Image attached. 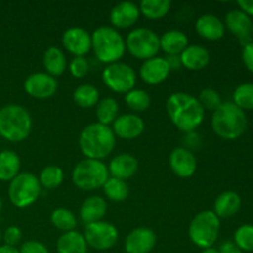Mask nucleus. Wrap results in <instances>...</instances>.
I'll return each mask as SVG.
<instances>
[{
	"instance_id": "f257e3e1",
	"label": "nucleus",
	"mask_w": 253,
	"mask_h": 253,
	"mask_svg": "<svg viewBox=\"0 0 253 253\" xmlns=\"http://www.w3.org/2000/svg\"><path fill=\"white\" fill-rule=\"evenodd\" d=\"M166 109L173 125L185 133L194 132L203 124L205 110L195 96L178 91L169 95Z\"/></svg>"
},
{
	"instance_id": "f03ea898",
	"label": "nucleus",
	"mask_w": 253,
	"mask_h": 253,
	"mask_svg": "<svg viewBox=\"0 0 253 253\" xmlns=\"http://www.w3.org/2000/svg\"><path fill=\"white\" fill-rule=\"evenodd\" d=\"M115 137L113 128L109 126L99 123L89 124L79 135V147L86 158L101 161L115 148Z\"/></svg>"
},
{
	"instance_id": "7ed1b4c3",
	"label": "nucleus",
	"mask_w": 253,
	"mask_h": 253,
	"mask_svg": "<svg viewBox=\"0 0 253 253\" xmlns=\"http://www.w3.org/2000/svg\"><path fill=\"white\" fill-rule=\"evenodd\" d=\"M211 127L224 140H237L247 128V116L232 101L222 103L211 116Z\"/></svg>"
},
{
	"instance_id": "20e7f679",
	"label": "nucleus",
	"mask_w": 253,
	"mask_h": 253,
	"mask_svg": "<svg viewBox=\"0 0 253 253\" xmlns=\"http://www.w3.org/2000/svg\"><path fill=\"white\" fill-rule=\"evenodd\" d=\"M91 49L96 59L109 66L119 62L125 54V40L114 27L100 26L91 35Z\"/></svg>"
},
{
	"instance_id": "39448f33",
	"label": "nucleus",
	"mask_w": 253,
	"mask_h": 253,
	"mask_svg": "<svg viewBox=\"0 0 253 253\" xmlns=\"http://www.w3.org/2000/svg\"><path fill=\"white\" fill-rule=\"evenodd\" d=\"M32 119L27 109L10 104L0 109V136L10 142H21L29 137Z\"/></svg>"
},
{
	"instance_id": "423d86ee",
	"label": "nucleus",
	"mask_w": 253,
	"mask_h": 253,
	"mask_svg": "<svg viewBox=\"0 0 253 253\" xmlns=\"http://www.w3.org/2000/svg\"><path fill=\"white\" fill-rule=\"evenodd\" d=\"M219 232L220 219L211 210L199 212L192 220L188 229L190 241L202 250L214 246L219 237Z\"/></svg>"
},
{
	"instance_id": "0eeeda50",
	"label": "nucleus",
	"mask_w": 253,
	"mask_h": 253,
	"mask_svg": "<svg viewBox=\"0 0 253 253\" xmlns=\"http://www.w3.org/2000/svg\"><path fill=\"white\" fill-rule=\"evenodd\" d=\"M108 179V167L103 161L99 160H82L77 163L72 172L74 185L82 190H95L98 188H103Z\"/></svg>"
},
{
	"instance_id": "6e6552de",
	"label": "nucleus",
	"mask_w": 253,
	"mask_h": 253,
	"mask_svg": "<svg viewBox=\"0 0 253 253\" xmlns=\"http://www.w3.org/2000/svg\"><path fill=\"white\" fill-rule=\"evenodd\" d=\"M125 44L131 56L143 61L157 57L161 49L160 36L147 27H137L128 32Z\"/></svg>"
},
{
	"instance_id": "1a4fd4ad",
	"label": "nucleus",
	"mask_w": 253,
	"mask_h": 253,
	"mask_svg": "<svg viewBox=\"0 0 253 253\" xmlns=\"http://www.w3.org/2000/svg\"><path fill=\"white\" fill-rule=\"evenodd\" d=\"M39 178L32 173H19L9 185V199L16 208H27L41 195Z\"/></svg>"
},
{
	"instance_id": "9d476101",
	"label": "nucleus",
	"mask_w": 253,
	"mask_h": 253,
	"mask_svg": "<svg viewBox=\"0 0 253 253\" xmlns=\"http://www.w3.org/2000/svg\"><path fill=\"white\" fill-rule=\"evenodd\" d=\"M101 79L110 90L119 94H127L135 89L136 72L128 64L116 62L104 68Z\"/></svg>"
},
{
	"instance_id": "9b49d317",
	"label": "nucleus",
	"mask_w": 253,
	"mask_h": 253,
	"mask_svg": "<svg viewBox=\"0 0 253 253\" xmlns=\"http://www.w3.org/2000/svg\"><path fill=\"white\" fill-rule=\"evenodd\" d=\"M88 247L96 251H106L113 249L119 239V231L113 224L105 221H98L85 225L83 234Z\"/></svg>"
},
{
	"instance_id": "f8f14e48",
	"label": "nucleus",
	"mask_w": 253,
	"mask_h": 253,
	"mask_svg": "<svg viewBox=\"0 0 253 253\" xmlns=\"http://www.w3.org/2000/svg\"><path fill=\"white\" fill-rule=\"evenodd\" d=\"M24 89L32 98L44 100L56 94L58 89V82L54 77L44 72H37V73L30 74L25 79Z\"/></svg>"
},
{
	"instance_id": "ddd939ff",
	"label": "nucleus",
	"mask_w": 253,
	"mask_h": 253,
	"mask_svg": "<svg viewBox=\"0 0 253 253\" xmlns=\"http://www.w3.org/2000/svg\"><path fill=\"white\" fill-rule=\"evenodd\" d=\"M62 43L74 57H84L91 49V35L83 27H69L63 32Z\"/></svg>"
},
{
	"instance_id": "4468645a",
	"label": "nucleus",
	"mask_w": 253,
	"mask_h": 253,
	"mask_svg": "<svg viewBox=\"0 0 253 253\" xmlns=\"http://www.w3.org/2000/svg\"><path fill=\"white\" fill-rule=\"evenodd\" d=\"M157 236L148 227H137L125 240L126 253H150L155 249Z\"/></svg>"
},
{
	"instance_id": "2eb2a0df",
	"label": "nucleus",
	"mask_w": 253,
	"mask_h": 253,
	"mask_svg": "<svg viewBox=\"0 0 253 253\" xmlns=\"http://www.w3.org/2000/svg\"><path fill=\"white\" fill-rule=\"evenodd\" d=\"M169 166L179 178H189L197 170V158L187 147H177L170 152Z\"/></svg>"
},
{
	"instance_id": "dca6fc26",
	"label": "nucleus",
	"mask_w": 253,
	"mask_h": 253,
	"mask_svg": "<svg viewBox=\"0 0 253 253\" xmlns=\"http://www.w3.org/2000/svg\"><path fill=\"white\" fill-rule=\"evenodd\" d=\"M145 131V121L136 114H124L113 123V132L124 140H133Z\"/></svg>"
},
{
	"instance_id": "f3484780",
	"label": "nucleus",
	"mask_w": 253,
	"mask_h": 253,
	"mask_svg": "<svg viewBox=\"0 0 253 253\" xmlns=\"http://www.w3.org/2000/svg\"><path fill=\"white\" fill-rule=\"evenodd\" d=\"M227 29L245 44L250 43L252 37L253 22L251 17L241 10H231L225 16V24Z\"/></svg>"
},
{
	"instance_id": "a211bd4d",
	"label": "nucleus",
	"mask_w": 253,
	"mask_h": 253,
	"mask_svg": "<svg viewBox=\"0 0 253 253\" xmlns=\"http://www.w3.org/2000/svg\"><path fill=\"white\" fill-rule=\"evenodd\" d=\"M170 68L163 57H153L147 59L140 67V77L145 83L157 85L168 78Z\"/></svg>"
},
{
	"instance_id": "6ab92c4d",
	"label": "nucleus",
	"mask_w": 253,
	"mask_h": 253,
	"mask_svg": "<svg viewBox=\"0 0 253 253\" xmlns=\"http://www.w3.org/2000/svg\"><path fill=\"white\" fill-rule=\"evenodd\" d=\"M140 14V7L135 2H119L111 9L110 22L114 29H128L137 22Z\"/></svg>"
},
{
	"instance_id": "aec40b11",
	"label": "nucleus",
	"mask_w": 253,
	"mask_h": 253,
	"mask_svg": "<svg viewBox=\"0 0 253 253\" xmlns=\"http://www.w3.org/2000/svg\"><path fill=\"white\" fill-rule=\"evenodd\" d=\"M138 169V162L135 156L130 153H120L111 158L108 166L109 174L116 179L127 180L136 174Z\"/></svg>"
},
{
	"instance_id": "412c9836",
	"label": "nucleus",
	"mask_w": 253,
	"mask_h": 253,
	"mask_svg": "<svg viewBox=\"0 0 253 253\" xmlns=\"http://www.w3.org/2000/svg\"><path fill=\"white\" fill-rule=\"evenodd\" d=\"M195 30L200 37L209 41H217L225 35L224 22L212 14H204L198 17Z\"/></svg>"
},
{
	"instance_id": "4be33fe9",
	"label": "nucleus",
	"mask_w": 253,
	"mask_h": 253,
	"mask_svg": "<svg viewBox=\"0 0 253 253\" xmlns=\"http://www.w3.org/2000/svg\"><path fill=\"white\" fill-rule=\"evenodd\" d=\"M106 210H108L106 200L98 195H91L86 198L81 205L79 216L85 225L94 224V222L101 221V219L105 216Z\"/></svg>"
},
{
	"instance_id": "5701e85b",
	"label": "nucleus",
	"mask_w": 253,
	"mask_h": 253,
	"mask_svg": "<svg viewBox=\"0 0 253 253\" xmlns=\"http://www.w3.org/2000/svg\"><path fill=\"white\" fill-rule=\"evenodd\" d=\"M241 209V197L236 192L226 190L217 195L214 203V212L219 219H229Z\"/></svg>"
},
{
	"instance_id": "b1692460",
	"label": "nucleus",
	"mask_w": 253,
	"mask_h": 253,
	"mask_svg": "<svg viewBox=\"0 0 253 253\" xmlns=\"http://www.w3.org/2000/svg\"><path fill=\"white\" fill-rule=\"evenodd\" d=\"M179 56L182 67H185L189 71H200L205 68L210 62L209 51L200 44L188 46Z\"/></svg>"
},
{
	"instance_id": "393cba45",
	"label": "nucleus",
	"mask_w": 253,
	"mask_h": 253,
	"mask_svg": "<svg viewBox=\"0 0 253 253\" xmlns=\"http://www.w3.org/2000/svg\"><path fill=\"white\" fill-rule=\"evenodd\" d=\"M161 49L168 56L180 54L189 44H188V36L179 30H169L165 32L160 37Z\"/></svg>"
},
{
	"instance_id": "a878e982",
	"label": "nucleus",
	"mask_w": 253,
	"mask_h": 253,
	"mask_svg": "<svg viewBox=\"0 0 253 253\" xmlns=\"http://www.w3.org/2000/svg\"><path fill=\"white\" fill-rule=\"evenodd\" d=\"M58 253H88V245L83 234L78 231L64 232L57 240Z\"/></svg>"
},
{
	"instance_id": "bb28decb",
	"label": "nucleus",
	"mask_w": 253,
	"mask_h": 253,
	"mask_svg": "<svg viewBox=\"0 0 253 253\" xmlns=\"http://www.w3.org/2000/svg\"><path fill=\"white\" fill-rule=\"evenodd\" d=\"M43 67L46 73L54 78L62 76L67 67V59L63 51L57 46L48 47L43 54Z\"/></svg>"
},
{
	"instance_id": "cd10ccee",
	"label": "nucleus",
	"mask_w": 253,
	"mask_h": 253,
	"mask_svg": "<svg viewBox=\"0 0 253 253\" xmlns=\"http://www.w3.org/2000/svg\"><path fill=\"white\" fill-rule=\"evenodd\" d=\"M20 157L16 152L5 150L0 152V180L2 182H11L19 174Z\"/></svg>"
},
{
	"instance_id": "c85d7f7f",
	"label": "nucleus",
	"mask_w": 253,
	"mask_h": 253,
	"mask_svg": "<svg viewBox=\"0 0 253 253\" xmlns=\"http://www.w3.org/2000/svg\"><path fill=\"white\" fill-rule=\"evenodd\" d=\"M169 0H143L140 4V12L150 20H160L170 10Z\"/></svg>"
},
{
	"instance_id": "c756f323",
	"label": "nucleus",
	"mask_w": 253,
	"mask_h": 253,
	"mask_svg": "<svg viewBox=\"0 0 253 253\" xmlns=\"http://www.w3.org/2000/svg\"><path fill=\"white\" fill-rule=\"evenodd\" d=\"M99 90L91 84H82L73 91V100L78 106L89 109L99 103Z\"/></svg>"
},
{
	"instance_id": "7c9ffc66",
	"label": "nucleus",
	"mask_w": 253,
	"mask_h": 253,
	"mask_svg": "<svg viewBox=\"0 0 253 253\" xmlns=\"http://www.w3.org/2000/svg\"><path fill=\"white\" fill-rule=\"evenodd\" d=\"M96 119L99 124L109 126L113 124L119 115V104L114 98H104L96 104Z\"/></svg>"
},
{
	"instance_id": "2f4dec72",
	"label": "nucleus",
	"mask_w": 253,
	"mask_h": 253,
	"mask_svg": "<svg viewBox=\"0 0 253 253\" xmlns=\"http://www.w3.org/2000/svg\"><path fill=\"white\" fill-rule=\"evenodd\" d=\"M51 222L54 227L64 232L74 231L77 227V219L73 212L67 208H57L51 214Z\"/></svg>"
},
{
	"instance_id": "473e14b6",
	"label": "nucleus",
	"mask_w": 253,
	"mask_h": 253,
	"mask_svg": "<svg viewBox=\"0 0 253 253\" xmlns=\"http://www.w3.org/2000/svg\"><path fill=\"white\" fill-rule=\"evenodd\" d=\"M104 194L106 198L113 202H124L128 197V187L125 180L116 179V178L109 177L105 184L103 185Z\"/></svg>"
},
{
	"instance_id": "72a5a7b5",
	"label": "nucleus",
	"mask_w": 253,
	"mask_h": 253,
	"mask_svg": "<svg viewBox=\"0 0 253 253\" xmlns=\"http://www.w3.org/2000/svg\"><path fill=\"white\" fill-rule=\"evenodd\" d=\"M64 173L58 166H47L41 170L39 175V182L41 187L46 189H56L62 184Z\"/></svg>"
},
{
	"instance_id": "f704fd0d",
	"label": "nucleus",
	"mask_w": 253,
	"mask_h": 253,
	"mask_svg": "<svg viewBox=\"0 0 253 253\" xmlns=\"http://www.w3.org/2000/svg\"><path fill=\"white\" fill-rule=\"evenodd\" d=\"M125 103L131 110L136 111V113H141V111H146L151 105V98L148 93L141 89H132L125 94Z\"/></svg>"
},
{
	"instance_id": "c9c22d12",
	"label": "nucleus",
	"mask_w": 253,
	"mask_h": 253,
	"mask_svg": "<svg viewBox=\"0 0 253 253\" xmlns=\"http://www.w3.org/2000/svg\"><path fill=\"white\" fill-rule=\"evenodd\" d=\"M241 110H253V83L240 84L234 91V101Z\"/></svg>"
},
{
	"instance_id": "e433bc0d",
	"label": "nucleus",
	"mask_w": 253,
	"mask_h": 253,
	"mask_svg": "<svg viewBox=\"0 0 253 253\" xmlns=\"http://www.w3.org/2000/svg\"><path fill=\"white\" fill-rule=\"evenodd\" d=\"M235 244L242 252H253V225H241L235 231Z\"/></svg>"
},
{
	"instance_id": "4c0bfd02",
	"label": "nucleus",
	"mask_w": 253,
	"mask_h": 253,
	"mask_svg": "<svg viewBox=\"0 0 253 253\" xmlns=\"http://www.w3.org/2000/svg\"><path fill=\"white\" fill-rule=\"evenodd\" d=\"M198 100H199L200 105L203 106L204 110L207 109V110H211L212 113L222 104L221 95L212 88L203 89L200 91Z\"/></svg>"
},
{
	"instance_id": "58836bf2",
	"label": "nucleus",
	"mask_w": 253,
	"mask_h": 253,
	"mask_svg": "<svg viewBox=\"0 0 253 253\" xmlns=\"http://www.w3.org/2000/svg\"><path fill=\"white\" fill-rule=\"evenodd\" d=\"M69 72L74 78H84L89 72V63L84 57H74L69 63Z\"/></svg>"
},
{
	"instance_id": "ea45409f",
	"label": "nucleus",
	"mask_w": 253,
	"mask_h": 253,
	"mask_svg": "<svg viewBox=\"0 0 253 253\" xmlns=\"http://www.w3.org/2000/svg\"><path fill=\"white\" fill-rule=\"evenodd\" d=\"M22 239V232L21 230L19 229L17 226H9L2 234V240H4L5 245L6 246H11V247H16L17 245L21 242Z\"/></svg>"
},
{
	"instance_id": "a19ab883",
	"label": "nucleus",
	"mask_w": 253,
	"mask_h": 253,
	"mask_svg": "<svg viewBox=\"0 0 253 253\" xmlns=\"http://www.w3.org/2000/svg\"><path fill=\"white\" fill-rule=\"evenodd\" d=\"M19 253H49L46 245H43L40 241L30 240V241L24 242L20 247Z\"/></svg>"
},
{
	"instance_id": "79ce46f5",
	"label": "nucleus",
	"mask_w": 253,
	"mask_h": 253,
	"mask_svg": "<svg viewBox=\"0 0 253 253\" xmlns=\"http://www.w3.org/2000/svg\"><path fill=\"white\" fill-rule=\"evenodd\" d=\"M242 61L246 68L253 73V42L245 44L242 49Z\"/></svg>"
},
{
	"instance_id": "37998d69",
	"label": "nucleus",
	"mask_w": 253,
	"mask_h": 253,
	"mask_svg": "<svg viewBox=\"0 0 253 253\" xmlns=\"http://www.w3.org/2000/svg\"><path fill=\"white\" fill-rule=\"evenodd\" d=\"M219 253H242L234 241H225L220 245Z\"/></svg>"
},
{
	"instance_id": "c03bdc74",
	"label": "nucleus",
	"mask_w": 253,
	"mask_h": 253,
	"mask_svg": "<svg viewBox=\"0 0 253 253\" xmlns=\"http://www.w3.org/2000/svg\"><path fill=\"white\" fill-rule=\"evenodd\" d=\"M166 61H167L168 66H169L170 71H178L182 67V62H180V56L179 54H173V56H167L166 57Z\"/></svg>"
},
{
	"instance_id": "a18cd8bd",
	"label": "nucleus",
	"mask_w": 253,
	"mask_h": 253,
	"mask_svg": "<svg viewBox=\"0 0 253 253\" xmlns=\"http://www.w3.org/2000/svg\"><path fill=\"white\" fill-rule=\"evenodd\" d=\"M237 5L241 11L249 15L250 17L253 16V0H239Z\"/></svg>"
},
{
	"instance_id": "49530a36",
	"label": "nucleus",
	"mask_w": 253,
	"mask_h": 253,
	"mask_svg": "<svg viewBox=\"0 0 253 253\" xmlns=\"http://www.w3.org/2000/svg\"><path fill=\"white\" fill-rule=\"evenodd\" d=\"M0 253H19V250L16 247L2 245V246H0Z\"/></svg>"
},
{
	"instance_id": "de8ad7c7",
	"label": "nucleus",
	"mask_w": 253,
	"mask_h": 253,
	"mask_svg": "<svg viewBox=\"0 0 253 253\" xmlns=\"http://www.w3.org/2000/svg\"><path fill=\"white\" fill-rule=\"evenodd\" d=\"M202 253H219V250L214 249V247H209V249L203 250Z\"/></svg>"
},
{
	"instance_id": "09e8293b",
	"label": "nucleus",
	"mask_w": 253,
	"mask_h": 253,
	"mask_svg": "<svg viewBox=\"0 0 253 253\" xmlns=\"http://www.w3.org/2000/svg\"><path fill=\"white\" fill-rule=\"evenodd\" d=\"M1 207H2V203H1V198H0V211H1Z\"/></svg>"
},
{
	"instance_id": "8fccbe9b",
	"label": "nucleus",
	"mask_w": 253,
	"mask_h": 253,
	"mask_svg": "<svg viewBox=\"0 0 253 253\" xmlns=\"http://www.w3.org/2000/svg\"><path fill=\"white\" fill-rule=\"evenodd\" d=\"M2 240V234H1V230H0V241Z\"/></svg>"
},
{
	"instance_id": "3c124183",
	"label": "nucleus",
	"mask_w": 253,
	"mask_h": 253,
	"mask_svg": "<svg viewBox=\"0 0 253 253\" xmlns=\"http://www.w3.org/2000/svg\"><path fill=\"white\" fill-rule=\"evenodd\" d=\"M252 36H253V26H252Z\"/></svg>"
},
{
	"instance_id": "603ef678",
	"label": "nucleus",
	"mask_w": 253,
	"mask_h": 253,
	"mask_svg": "<svg viewBox=\"0 0 253 253\" xmlns=\"http://www.w3.org/2000/svg\"><path fill=\"white\" fill-rule=\"evenodd\" d=\"M0 109H1V108H0Z\"/></svg>"
}]
</instances>
